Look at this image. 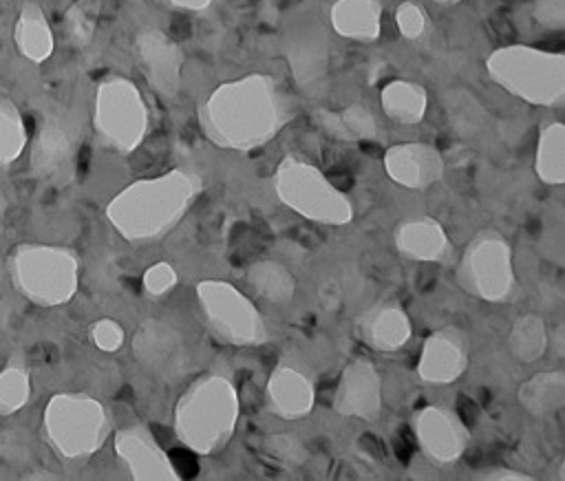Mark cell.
Instances as JSON below:
<instances>
[{
    "instance_id": "cell-37",
    "label": "cell",
    "mask_w": 565,
    "mask_h": 481,
    "mask_svg": "<svg viewBox=\"0 0 565 481\" xmlns=\"http://www.w3.org/2000/svg\"><path fill=\"white\" fill-rule=\"evenodd\" d=\"M90 340L104 353H115L124 346L126 333L115 318H99L90 324Z\"/></svg>"
},
{
    "instance_id": "cell-24",
    "label": "cell",
    "mask_w": 565,
    "mask_h": 481,
    "mask_svg": "<svg viewBox=\"0 0 565 481\" xmlns=\"http://www.w3.org/2000/svg\"><path fill=\"white\" fill-rule=\"evenodd\" d=\"M519 404L532 417H550L565 406V371H539L527 377L516 393Z\"/></svg>"
},
{
    "instance_id": "cell-32",
    "label": "cell",
    "mask_w": 565,
    "mask_h": 481,
    "mask_svg": "<svg viewBox=\"0 0 565 481\" xmlns=\"http://www.w3.org/2000/svg\"><path fill=\"white\" fill-rule=\"evenodd\" d=\"M289 57H291V68L296 73V79L300 84H309L324 73L327 53H324V46L316 40L300 38V42L294 44Z\"/></svg>"
},
{
    "instance_id": "cell-35",
    "label": "cell",
    "mask_w": 565,
    "mask_h": 481,
    "mask_svg": "<svg viewBox=\"0 0 565 481\" xmlns=\"http://www.w3.org/2000/svg\"><path fill=\"white\" fill-rule=\"evenodd\" d=\"M177 282H179V274H177V269L168 260L152 263L150 267H146V271L141 276L143 291L148 296H154V298L166 296L168 291H172Z\"/></svg>"
},
{
    "instance_id": "cell-29",
    "label": "cell",
    "mask_w": 565,
    "mask_h": 481,
    "mask_svg": "<svg viewBox=\"0 0 565 481\" xmlns=\"http://www.w3.org/2000/svg\"><path fill=\"white\" fill-rule=\"evenodd\" d=\"M534 170L545 185L565 183V126L561 121H550L541 128Z\"/></svg>"
},
{
    "instance_id": "cell-15",
    "label": "cell",
    "mask_w": 565,
    "mask_h": 481,
    "mask_svg": "<svg viewBox=\"0 0 565 481\" xmlns=\"http://www.w3.org/2000/svg\"><path fill=\"white\" fill-rule=\"evenodd\" d=\"M331 406L342 417L377 421L382 413V375L377 366L366 357L351 360L340 373Z\"/></svg>"
},
{
    "instance_id": "cell-38",
    "label": "cell",
    "mask_w": 565,
    "mask_h": 481,
    "mask_svg": "<svg viewBox=\"0 0 565 481\" xmlns=\"http://www.w3.org/2000/svg\"><path fill=\"white\" fill-rule=\"evenodd\" d=\"M532 15L545 29H563L565 26V0H534Z\"/></svg>"
},
{
    "instance_id": "cell-20",
    "label": "cell",
    "mask_w": 565,
    "mask_h": 481,
    "mask_svg": "<svg viewBox=\"0 0 565 481\" xmlns=\"http://www.w3.org/2000/svg\"><path fill=\"white\" fill-rule=\"evenodd\" d=\"M355 335L377 353L402 349L413 335L411 316L395 302H375L355 318Z\"/></svg>"
},
{
    "instance_id": "cell-22",
    "label": "cell",
    "mask_w": 565,
    "mask_h": 481,
    "mask_svg": "<svg viewBox=\"0 0 565 481\" xmlns=\"http://www.w3.org/2000/svg\"><path fill=\"white\" fill-rule=\"evenodd\" d=\"M13 42L20 55L33 64H42L53 55V49H55L53 29L46 20L44 9L35 0H24L20 4L15 26H13Z\"/></svg>"
},
{
    "instance_id": "cell-9",
    "label": "cell",
    "mask_w": 565,
    "mask_h": 481,
    "mask_svg": "<svg viewBox=\"0 0 565 481\" xmlns=\"http://www.w3.org/2000/svg\"><path fill=\"white\" fill-rule=\"evenodd\" d=\"M210 333L230 346H258L267 342V324L258 307L232 282L199 280L194 287Z\"/></svg>"
},
{
    "instance_id": "cell-31",
    "label": "cell",
    "mask_w": 565,
    "mask_h": 481,
    "mask_svg": "<svg viewBox=\"0 0 565 481\" xmlns=\"http://www.w3.org/2000/svg\"><path fill=\"white\" fill-rule=\"evenodd\" d=\"M26 148V126L13 99L0 95V168L13 165Z\"/></svg>"
},
{
    "instance_id": "cell-5",
    "label": "cell",
    "mask_w": 565,
    "mask_h": 481,
    "mask_svg": "<svg viewBox=\"0 0 565 481\" xmlns=\"http://www.w3.org/2000/svg\"><path fill=\"white\" fill-rule=\"evenodd\" d=\"M113 432L108 408L86 393H55L42 413V435L62 461H84Z\"/></svg>"
},
{
    "instance_id": "cell-30",
    "label": "cell",
    "mask_w": 565,
    "mask_h": 481,
    "mask_svg": "<svg viewBox=\"0 0 565 481\" xmlns=\"http://www.w3.org/2000/svg\"><path fill=\"white\" fill-rule=\"evenodd\" d=\"M31 399V373L24 360L11 357L0 368V417L15 415Z\"/></svg>"
},
{
    "instance_id": "cell-3",
    "label": "cell",
    "mask_w": 565,
    "mask_h": 481,
    "mask_svg": "<svg viewBox=\"0 0 565 481\" xmlns=\"http://www.w3.org/2000/svg\"><path fill=\"white\" fill-rule=\"evenodd\" d=\"M241 415L236 386L223 373H205L188 384L174 404L172 428L194 455L218 452L234 435Z\"/></svg>"
},
{
    "instance_id": "cell-12",
    "label": "cell",
    "mask_w": 565,
    "mask_h": 481,
    "mask_svg": "<svg viewBox=\"0 0 565 481\" xmlns=\"http://www.w3.org/2000/svg\"><path fill=\"white\" fill-rule=\"evenodd\" d=\"M77 132L64 113H49L31 143V174L49 185H66L75 174Z\"/></svg>"
},
{
    "instance_id": "cell-39",
    "label": "cell",
    "mask_w": 565,
    "mask_h": 481,
    "mask_svg": "<svg viewBox=\"0 0 565 481\" xmlns=\"http://www.w3.org/2000/svg\"><path fill=\"white\" fill-rule=\"evenodd\" d=\"M477 479H486V481H532L530 474L519 472V470H510V468H494L490 472H479Z\"/></svg>"
},
{
    "instance_id": "cell-17",
    "label": "cell",
    "mask_w": 565,
    "mask_h": 481,
    "mask_svg": "<svg viewBox=\"0 0 565 481\" xmlns=\"http://www.w3.org/2000/svg\"><path fill=\"white\" fill-rule=\"evenodd\" d=\"M470 346L463 329L446 324L428 333L417 360V377L426 384H452L468 368Z\"/></svg>"
},
{
    "instance_id": "cell-1",
    "label": "cell",
    "mask_w": 565,
    "mask_h": 481,
    "mask_svg": "<svg viewBox=\"0 0 565 481\" xmlns=\"http://www.w3.org/2000/svg\"><path fill=\"white\" fill-rule=\"evenodd\" d=\"M289 101L278 82L265 73L223 82L199 108L207 141L225 150L249 152L269 143L289 121Z\"/></svg>"
},
{
    "instance_id": "cell-13",
    "label": "cell",
    "mask_w": 565,
    "mask_h": 481,
    "mask_svg": "<svg viewBox=\"0 0 565 481\" xmlns=\"http://www.w3.org/2000/svg\"><path fill=\"white\" fill-rule=\"evenodd\" d=\"M413 432L422 455L435 466L459 461L470 443V430L448 406L428 404L413 417Z\"/></svg>"
},
{
    "instance_id": "cell-10",
    "label": "cell",
    "mask_w": 565,
    "mask_h": 481,
    "mask_svg": "<svg viewBox=\"0 0 565 481\" xmlns=\"http://www.w3.org/2000/svg\"><path fill=\"white\" fill-rule=\"evenodd\" d=\"M93 128L99 143L115 152L139 148L148 132V108L135 82L115 75L97 86Z\"/></svg>"
},
{
    "instance_id": "cell-33",
    "label": "cell",
    "mask_w": 565,
    "mask_h": 481,
    "mask_svg": "<svg viewBox=\"0 0 565 481\" xmlns=\"http://www.w3.org/2000/svg\"><path fill=\"white\" fill-rule=\"evenodd\" d=\"M263 452L282 468L305 466L309 459L307 446L294 432H269L263 437Z\"/></svg>"
},
{
    "instance_id": "cell-27",
    "label": "cell",
    "mask_w": 565,
    "mask_h": 481,
    "mask_svg": "<svg viewBox=\"0 0 565 481\" xmlns=\"http://www.w3.org/2000/svg\"><path fill=\"white\" fill-rule=\"evenodd\" d=\"M550 344V333L545 327V320L539 313H521L512 320L505 346L508 353L521 362V364H534L539 362Z\"/></svg>"
},
{
    "instance_id": "cell-25",
    "label": "cell",
    "mask_w": 565,
    "mask_h": 481,
    "mask_svg": "<svg viewBox=\"0 0 565 481\" xmlns=\"http://www.w3.org/2000/svg\"><path fill=\"white\" fill-rule=\"evenodd\" d=\"M247 287L269 304L287 307L296 296V280L291 271L278 260H254L245 269Z\"/></svg>"
},
{
    "instance_id": "cell-42",
    "label": "cell",
    "mask_w": 565,
    "mask_h": 481,
    "mask_svg": "<svg viewBox=\"0 0 565 481\" xmlns=\"http://www.w3.org/2000/svg\"><path fill=\"white\" fill-rule=\"evenodd\" d=\"M2 271H4V256H2V240H0V278H2Z\"/></svg>"
},
{
    "instance_id": "cell-19",
    "label": "cell",
    "mask_w": 565,
    "mask_h": 481,
    "mask_svg": "<svg viewBox=\"0 0 565 481\" xmlns=\"http://www.w3.org/2000/svg\"><path fill=\"white\" fill-rule=\"evenodd\" d=\"M267 408L285 421L307 417L316 404V386L307 373L291 364H276L265 384Z\"/></svg>"
},
{
    "instance_id": "cell-40",
    "label": "cell",
    "mask_w": 565,
    "mask_h": 481,
    "mask_svg": "<svg viewBox=\"0 0 565 481\" xmlns=\"http://www.w3.org/2000/svg\"><path fill=\"white\" fill-rule=\"evenodd\" d=\"M161 2L172 9H181V11H203L216 0H161Z\"/></svg>"
},
{
    "instance_id": "cell-43",
    "label": "cell",
    "mask_w": 565,
    "mask_h": 481,
    "mask_svg": "<svg viewBox=\"0 0 565 481\" xmlns=\"http://www.w3.org/2000/svg\"><path fill=\"white\" fill-rule=\"evenodd\" d=\"M437 2H441V4H457V2H463V0H437Z\"/></svg>"
},
{
    "instance_id": "cell-14",
    "label": "cell",
    "mask_w": 565,
    "mask_h": 481,
    "mask_svg": "<svg viewBox=\"0 0 565 481\" xmlns=\"http://www.w3.org/2000/svg\"><path fill=\"white\" fill-rule=\"evenodd\" d=\"M115 455L135 481H179V472L146 424L115 432Z\"/></svg>"
},
{
    "instance_id": "cell-34",
    "label": "cell",
    "mask_w": 565,
    "mask_h": 481,
    "mask_svg": "<svg viewBox=\"0 0 565 481\" xmlns=\"http://www.w3.org/2000/svg\"><path fill=\"white\" fill-rule=\"evenodd\" d=\"M64 31H66V38L73 46L82 49V46L90 44L93 33H95V20L84 9V4L68 7V11L64 13Z\"/></svg>"
},
{
    "instance_id": "cell-6",
    "label": "cell",
    "mask_w": 565,
    "mask_h": 481,
    "mask_svg": "<svg viewBox=\"0 0 565 481\" xmlns=\"http://www.w3.org/2000/svg\"><path fill=\"white\" fill-rule=\"evenodd\" d=\"M492 82L510 95L534 106H561L565 99V55L510 44L492 51L486 60Z\"/></svg>"
},
{
    "instance_id": "cell-23",
    "label": "cell",
    "mask_w": 565,
    "mask_h": 481,
    "mask_svg": "<svg viewBox=\"0 0 565 481\" xmlns=\"http://www.w3.org/2000/svg\"><path fill=\"white\" fill-rule=\"evenodd\" d=\"M329 18L333 31L347 40L373 42L382 31L380 0H335Z\"/></svg>"
},
{
    "instance_id": "cell-7",
    "label": "cell",
    "mask_w": 565,
    "mask_h": 481,
    "mask_svg": "<svg viewBox=\"0 0 565 481\" xmlns=\"http://www.w3.org/2000/svg\"><path fill=\"white\" fill-rule=\"evenodd\" d=\"M274 192L282 205L311 223L338 227L353 221L351 199L318 165L298 154H285L278 161Z\"/></svg>"
},
{
    "instance_id": "cell-16",
    "label": "cell",
    "mask_w": 565,
    "mask_h": 481,
    "mask_svg": "<svg viewBox=\"0 0 565 481\" xmlns=\"http://www.w3.org/2000/svg\"><path fill=\"white\" fill-rule=\"evenodd\" d=\"M135 55L154 93L161 97H174L179 93L183 51L168 33L152 26L139 31L135 38Z\"/></svg>"
},
{
    "instance_id": "cell-4",
    "label": "cell",
    "mask_w": 565,
    "mask_h": 481,
    "mask_svg": "<svg viewBox=\"0 0 565 481\" xmlns=\"http://www.w3.org/2000/svg\"><path fill=\"white\" fill-rule=\"evenodd\" d=\"M13 289L38 307L66 304L79 287V258L66 245L18 243L7 256Z\"/></svg>"
},
{
    "instance_id": "cell-41",
    "label": "cell",
    "mask_w": 565,
    "mask_h": 481,
    "mask_svg": "<svg viewBox=\"0 0 565 481\" xmlns=\"http://www.w3.org/2000/svg\"><path fill=\"white\" fill-rule=\"evenodd\" d=\"M4 212H7V199H4V194H0V223H2Z\"/></svg>"
},
{
    "instance_id": "cell-28",
    "label": "cell",
    "mask_w": 565,
    "mask_h": 481,
    "mask_svg": "<svg viewBox=\"0 0 565 481\" xmlns=\"http://www.w3.org/2000/svg\"><path fill=\"white\" fill-rule=\"evenodd\" d=\"M316 121L324 132L340 141H366L377 135V121L362 104H351L342 110H316Z\"/></svg>"
},
{
    "instance_id": "cell-18",
    "label": "cell",
    "mask_w": 565,
    "mask_h": 481,
    "mask_svg": "<svg viewBox=\"0 0 565 481\" xmlns=\"http://www.w3.org/2000/svg\"><path fill=\"white\" fill-rule=\"evenodd\" d=\"M384 172L386 177L406 190H426L444 177V157L441 152L422 141L395 143L384 152Z\"/></svg>"
},
{
    "instance_id": "cell-26",
    "label": "cell",
    "mask_w": 565,
    "mask_h": 481,
    "mask_svg": "<svg viewBox=\"0 0 565 481\" xmlns=\"http://www.w3.org/2000/svg\"><path fill=\"white\" fill-rule=\"evenodd\" d=\"M380 104L388 119L404 126H413L424 119L428 95H426V88L417 82L393 79L382 88Z\"/></svg>"
},
{
    "instance_id": "cell-36",
    "label": "cell",
    "mask_w": 565,
    "mask_h": 481,
    "mask_svg": "<svg viewBox=\"0 0 565 481\" xmlns=\"http://www.w3.org/2000/svg\"><path fill=\"white\" fill-rule=\"evenodd\" d=\"M395 24L406 40H419L428 29V15L417 2L406 0L395 9Z\"/></svg>"
},
{
    "instance_id": "cell-8",
    "label": "cell",
    "mask_w": 565,
    "mask_h": 481,
    "mask_svg": "<svg viewBox=\"0 0 565 481\" xmlns=\"http://www.w3.org/2000/svg\"><path fill=\"white\" fill-rule=\"evenodd\" d=\"M455 280L461 291L483 302L510 300L516 289V274L508 238L492 227L472 234L457 263Z\"/></svg>"
},
{
    "instance_id": "cell-2",
    "label": "cell",
    "mask_w": 565,
    "mask_h": 481,
    "mask_svg": "<svg viewBox=\"0 0 565 481\" xmlns=\"http://www.w3.org/2000/svg\"><path fill=\"white\" fill-rule=\"evenodd\" d=\"M203 179L185 168L137 179L106 203V221L128 243L163 238L190 212Z\"/></svg>"
},
{
    "instance_id": "cell-21",
    "label": "cell",
    "mask_w": 565,
    "mask_h": 481,
    "mask_svg": "<svg viewBox=\"0 0 565 481\" xmlns=\"http://www.w3.org/2000/svg\"><path fill=\"white\" fill-rule=\"evenodd\" d=\"M397 254L415 263H448L452 245L444 225L433 216H417L402 221L393 232Z\"/></svg>"
},
{
    "instance_id": "cell-11",
    "label": "cell",
    "mask_w": 565,
    "mask_h": 481,
    "mask_svg": "<svg viewBox=\"0 0 565 481\" xmlns=\"http://www.w3.org/2000/svg\"><path fill=\"white\" fill-rule=\"evenodd\" d=\"M132 355L152 380L172 384L190 368V351L183 333L166 320L146 318L132 333Z\"/></svg>"
}]
</instances>
